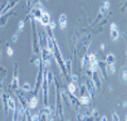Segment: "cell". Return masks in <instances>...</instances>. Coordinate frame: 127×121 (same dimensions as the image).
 <instances>
[{
	"mask_svg": "<svg viewBox=\"0 0 127 121\" xmlns=\"http://www.w3.org/2000/svg\"><path fill=\"white\" fill-rule=\"evenodd\" d=\"M30 23H32V29H33V52H34V53H38V52H39V40L37 38V29H35L34 19Z\"/></svg>",
	"mask_w": 127,
	"mask_h": 121,
	"instance_id": "1",
	"label": "cell"
},
{
	"mask_svg": "<svg viewBox=\"0 0 127 121\" xmlns=\"http://www.w3.org/2000/svg\"><path fill=\"white\" fill-rule=\"evenodd\" d=\"M19 87V77H18V64H14V75H13V80H11V88L13 90H18Z\"/></svg>",
	"mask_w": 127,
	"mask_h": 121,
	"instance_id": "2",
	"label": "cell"
},
{
	"mask_svg": "<svg viewBox=\"0 0 127 121\" xmlns=\"http://www.w3.org/2000/svg\"><path fill=\"white\" fill-rule=\"evenodd\" d=\"M39 23H40L43 27H48V24L50 23V15H49V13H47V11L43 10L40 18H39Z\"/></svg>",
	"mask_w": 127,
	"mask_h": 121,
	"instance_id": "3",
	"label": "cell"
},
{
	"mask_svg": "<svg viewBox=\"0 0 127 121\" xmlns=\"http://www.w3.org/2000/svg\"><path fill=\"white\" fill-rule=\"evenodd\" d=\"M110 28H111V39H112V40H117L118 37H120V32H118L117 24H116V23H112Z\"/></svg>",
	"mask_w": 127,
	"mask_h": 121,
	"instance_id": "4",
	"label": "cell"
},
{
	"mask_svg": "<svg viewBox=\"0 0 127 121\" xmlns=\"http://www.w3.org/2000/svg\"><path fill=\"white\" fill-rule=\"evenodd\" d=\"M38 107V97L37 96H33L30 100H28L27 102V109L29 110H34V109H37Z\"/></svg>",
	"mask_w": 127,
	"mask_h": 121,
	"instance_id": "5",
	"label": "cell"
},
{
	"mask_svg": "<svg viewBox=\"0 0 127 121\" xmlns=\"http://www.w3.org/2000/svg\"><path fill=\"white\" fill-rule=\"evenodd\" d=\"M58 24H59V28H61V29H65V28H67L68 20H67V15H65V14H61L59 19H58Z\"/></svg>",
	"mask_w": 127,
	"mask_h": 121,
	"instance_id": "6",
	"label": "cell"
},
{
	"mask_svg": "<svg viewBox=\"0 0 127 121\" xmlns=\"http://www.w3.org/2000/svg\"><path fill=\"white\" fill-rule=\"evenodd\" d=\"M6 105H8V109L11 111V112H14L15 111V109H16V103H15V101L11 98V97H6Z\"/></svg>",
	"mask_w": 127,
	"mask_h": 121,
	"instance_id": "7",
	"label": "cell"
},
{
	"mask_svg": "<svg viewBox=\"0 0 127 121\" xmlns=\"http://www.w3.org/2000/svg\"><path fill=\"white\" fill-rule=\"evenodd\" d=\"M11 15H13V11H11V10H10L9 13H5V14L1 16V18H0V27H3V25L9 20V18H10Z\"/></svg>",
	"mask_w": 127,
	"mask_h": 121,
	"instance_id": "8",
	"label": "cell"
},
{
	"mask_svg": "<svg viewBox=\"0 0 127 121\" xmlns=\"http://www.w3.org/2000/svg\"><path fill=\"white\" fill-rule=\"evenodd\" d=\"M78 101L81 102V105H89V102H91V96H88V95H83V96H81L79 98H78Z\"/></svg>",
	"mask_w": 127,
	"mask_h": 121,
	"instance_id": "9",
	"label": "cell"
},
{
	"mask_svg": "<svg viewBox=\"0 0 127 121\" xmlns=\"http://www.w3.org/2000/svg\"><path fill=\"white\" fill-rule=\"evenodd\" d=\"M115 61H116L115 54H112V53L107 54V57H106V64H112V63H115Z\"/></svg>",
	"mask_w": 127,
	"mask_h": 121,
	"instance_id": "10",
	"label": "cell"
},
{
	"mask_svg": "<svg viewBox=\"0 0 127 121\" xmlns=\"http://www.w3.org/2000/svg\"><path fill=\"white\" fill-rule=\"evenodd\" d=\"M68 92H69V95H74L76 93V83L74 82H70L68 84Z\"/></svg>",
	"mask_w": 127,
	"mask_h": 121,
	"instance_id": "11",
	"label": "cell"
},
{
	"mask_svg": "<svg viewBox=\"0 0 127 121\" xmlns=\"http://www.w3.org/2000/svg\"><path fill=\"white\" fill-rule=\"evenodd\" d=\"M22 91H24V92H32V86H30L28 82H25V83L22 86Z\"/></svg>",
	"mask_w": 127,
	"mask_h": 121,
	"instance_id": "12",
	"label": "cell"
},
{
	"mask_svg": "<svg viewBox=\"0 0 127 121\" xmlns=\"http://www.w3.org/2000/svg\"><path fill=\"white\" fill-rule=\"evenodd\" d=\"M107 70L110 71V75H113L116 72V67H115V63L112 64H107Z\"/></svg>",
	"mask_w": 127,
	"mask_h": 121,
	"instance_id": "13",
	"label": "cell"
},
{
	"mask_svg": "<svg viewBox=\"0 0 127 121\" xmlns=\"http://www.w3.org/2000/svg\"><path fill=\"white\" fill-rule=\"evenodd\" d=\"M18 38H19V32L16 30V32L14 33L13 38H11V42H13V43H16V42H18Z\"/></svg>",
	"mask_w": 127,
	"mask_h": 121,
	"instance_id": "14",
	"label": "cell"
},
{
	"mask_svg": "<svg viewBox=\"0 0 127 121\" xmlns=\"http://www.w3.org/2000/svg\"><path fill=\"white\" fill-rule=\"evenodd\" d=\"M6 53H8V56H9V57H11V56L14 54V50H13V48H11V47H9V45L6 47Z\"/></svg>",
	"mask_w": 127,
	"mask_h": 121,
	"instance_id": "15",
	"label": "cell"
},
{
	"mask_svg": "<svg viewBox=\"0 0 127 121\" xmlns=\"http://www.w3.org/2000/svg\"><path fill=\"white\" fill-rule=\"evenodd\" d=\"M24 24H25V23H24V20H20V22H19V27H18V32H19V33L23 30V28H24Z\"/></svg>",
	"mask_w": 127,
	"mask_h": 121,
	"instance_id": "16",
	"label": "cell"
},
{
	"mask_svg": "<svg viewBox=\"0 0 127 121\" xmlns=\"http://www.w3.org/2000/svg\"><path fill=\"white\" fill-rule=\"evenodd\" d=\"M112 120H113V121H120V116H118L115 111L112 112Z\"/></svg>",
	"mask_w": 127,
	"mask_h": 121,
	"instance_id": "17",
	"label": "cell"
},
{
	"mask_svg": "<svg viewBox=\"0 0 127 121\" xmlns=\"http://www.w3.org/2000/svg\"><path fill=\"white\" fill-rule=\"evenodd\" d=\"M106 10H108V9H110V6H111V4H110V1H104L103 3V5H102Z\"/></svg>",
	"mask_w": 127,
	"mask_h": 121,
	"instance_id": "18",
	"label": "cell"
},
{
	"mask_svg": "<svg viewBox=\"0 0 127 121\" xmlns=\"http://www.w3.org/2000/svg\"><path fill=\"white\" fill-rule=\"evenodd\" d=\"M126 80H127V72H126V70H123L122 71V81L125 82Z\"/></svg>",
	"mask_w": 127,
	"mask_h": 121,
	"instance_id": "19",
	"label": "cell"
},
{
	"mask_svg": "<svg viewBox=\"0 0 127 121\" xmlns=\"http://www.w3.org/2000/svg\"><path fill=\"white\" fill-rule=\"evenodd\" d=\"M56 25H57V24H56V23H54V22H52V20H50V23H49V24H48V28H50V29H52V30H53V29H54V28H56Z\"/></svg>",
	"mask_w": 127,
	"mask_h": 121,
	"instance_id": "20",
	"label": "cell"
},
{
	"mask_svg": "<svg viewBox=\"0 0 127 121\" xmlns=\"http://www.w3.org/2000/svg\"><path fill=\"white\" fill-rule=\"evenodd\" d=\"M39 119H40V115H38V114H37V115H33V116L30 117V120H39Z\"/></svg>",
	"mask_w": 127,
	"mask_h": 121,
	"instance_id": "21",
	"label": "cell"
},
{
	"mask_svg": "<svg viewBox=\"0 0 127 121\" xmlns=\"http://www.w3.org/2000/svg\"><path fill=\"white\" fill-rule=\"evenodd\" d=\"M72 80H73V82H74V83H76V82H77V80H78V78H77V76H76V75H72Z\"/></svg>",
	"mask_w": 127,
	"mask_h": 121,
	"instance_id": "22",
	"label": "cell"
}]
</instances>
